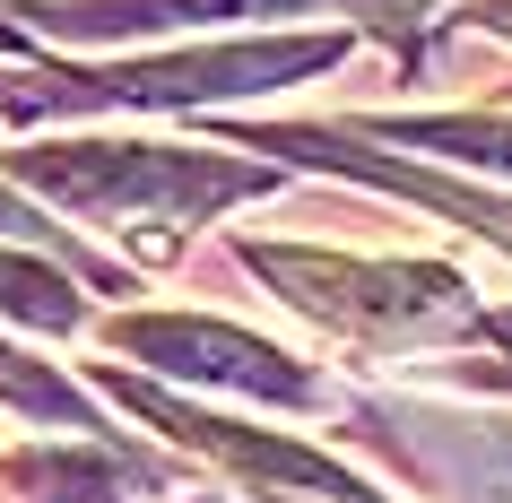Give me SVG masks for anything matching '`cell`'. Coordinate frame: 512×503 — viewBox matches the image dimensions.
I'll return each mask as SVG.
<instances>
[{"mask_svg":"<svg viewBox=\"0 0 512 503\" xmlns=\"http://www.w3.org/2000/svg\"><path fill=\"white\" fill-rule=\"evenodd\" d=\"M9 165H18V183L105 217L113 235H139L148 261L174 252V226H200L217 200L261 191L252 165L200 157V148H148V139H44V148H18Z\"/></svg>","mask_w":512,"mask_h":503,"instance_id":"6da1fadb","label":"cell"},{"mask_svg":"<svg viewBox=\"0 0 512 503\" xmlns=\"http://www.w3.org/2000/svg\"><path fill=\"white\" fill-rule=\"evenodd\" d=\"M243 261L296 313L348 339H417V330L469 321V287L434 261H348V252H296V243H243Z\"/></svg>","mask_w":512,"mask_h":503,"instance_id":"7a4b0ae2","label":"cell"},{"mask_svg":"<svg viewBox=\"0 0 512 503\" xmlns=\"http://www.w3.org/2000/svg\"><path fill=\"white\" fill-rule=\"evenodd\" d=\"M348 53V35H296V44H209V53H165V61H131V70H70L61 87H9L0 79V105L18 113H53V105H217V96H261V87H287L304 70H330Z\"/></svg>","mask_w":512,"mask_h":503,"instance_id":"3957f363","label":"cell"},{"mask_svg":"<svg viewBox=\"0 0 512 503\" xmlns=\"http://www.w3.org/2000/svg\"><path fill=\"white\" fill-rule=\"evenodd\" d=\"M113 347H139V356H157L165 373H183V382H209V391H252V399H304L296 356H278L270 339H252V330H226V321H191V313H131L105 330Z\"/></svg>","mask_w":512,"mask_h":503,"instance_id":"277c9868","label":"cell"},{"mask_svg":"<svg viewBox=\"0 0 512 503\" xmlns=\"http://www.w3.org/2000/svg\"><path fill=\"white\" fill-rule=\"evenodd\" d=\"M304 0H44L27 9L44 35H165V27H217V18H287Z\"/></svg>","mask_w":512,"mask_h":503,"instance_id":"5b68a950","label":"cell"},{"mask_svg":"<svg viewBox=\"0 0 512 503\" xmlns=\"http://www.w3.org/2000/svg\"><path fill=\"white\" fill-rule=\"evenodd\" d=\"M374 139H417L434 157H460V165H495L512 174V113H434V122H374Z\"/></svg>","mask_w":512,"mask_h":503,"instance_id":"8992f818","label":"cell"},{"mask_svg":"<svg viewBox=\"0 0 512 503\" xmlns=\"http://www.w3.org/2000/svg\"><path fill=\"white\" fill-rule=\"evenodd\" d=\"M0 321H18V330H79L87 304L70 278H53L44 261L27 252H0Z\"/></svg>","mask_w":512,"mask_h":503,"instance_id":"52a82bcc","label":"cell"},{"mask_svg":"<svg viewBox=\"0 0 512 503\" xmlns=\"http://www.w3.org/2000/svg\"><path fill=\"white\" fill-rule=\"evenodd\" d=\"M365 174H391V165L365 157ZM400 191H417V200H434L443 217H460V226H478V235H495L512 252V200H495V191H452V183H426V174H391Z\"/></svg>","mask_w":512,"mask_h":503,"instance_id":"ba28073f","label":"cell"},{"mask_svg":"<svg viewBox=\"0 0 512 503\" xmlns=\"http://www.w3.org/2000/svg\"><path fill=\"white\" fill-rule=\"evenodd\" d=\"M434 0H348V18L356 27H382V35H400V27H417Z\"/></svg>","mask_w":512,"mask_h":503,"instance_id":"9c48e42d","label":"cell"},{"mask_svg":"<svg viewBox=\"0 0 512 503\" xmlns=\"http://www.w3.org/2000/svg\"><path fill=\"white\" fill-rule=\"evenodd\" d=\"M469 18H478V27H495V35H512V0H478Z\"/></svg>","mask_w":512,"mask_h":503,"instance_id":"30bf717a","label":"cell"},{"mask_svg":"<svg viewBox=\"0 0 512 503\" xmlns=\"http://www.w3.org/2000/svg\"><path fill=\"white\" fill-rule=\"evenodd\" d=\"M27 226H35V209H18V200L0 191V235H27Z\"/></svg>","mask_w":512,"mask_h":503,"instance_id":"8fae6325","label":"cell"},{"mask_svg":"<svg viewBox=\"0 0 512 503\" xmlns=\"http://www.w3.org/2000/svg\"><path fill=\"white\" fill-rule=\"evenodd\" d=\"M504 330H512V321H504Z\"/></svg>","mask_w":512,"mask_h":503,"instance_id":"7c38bea8","label":"cell"}]
</instances>
